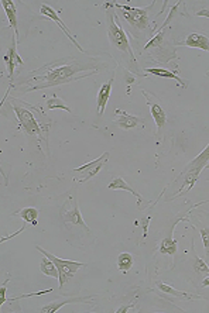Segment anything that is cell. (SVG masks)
<instances>
[{
  "mask_svg": "<svg viewBox=\"0 0 209 313\" xmlns=\"http://www.w3.org/2000/svg\"><path fill=\"white\" fill-rule=\"evenodd\" d=\"M92 68H95V64H85L74 58H65L62 61L44 65L40 69L30 72L26 79L16 84V88H23L24 89L23 92L26 93V92L46 89L50 86L69 84L72 81H78L88 76L84 75V72Z\"/></svg>",
  "mask_w": 209,
  "mask_h": 313,
  "instance_id": "1",
  "label": "cell"
},
{
  "mask_svg": "<svg viewBox=\"0 0 209 313\" xmlns=\"http://www.w3.org/2000/svg\"><path fill=\"white\" fill-rule=\"evenodd\" d=\"M104 7H106V21H107L106 33H107V40L110 43V47L122 54V62H126V65L132 72L140 74L133 49L130 47V43H129V38H127V34L124 33L122 26L117 23V16H116L113 10V3H106Z\"/></svg>",
  "mask_w": 209,
  "mask_h": 313,
  "instance_id": "2",
  "label": "cell"
},
{
  "mask_svg": "<svg viewBox=\"0 0 209 313\" xmlns=\"http://www.w3.org/2000/svg\"><path fill=\"white\" fill-rule=\"evenodd\" d=\"M59 218L62 220V224L71 236H76L78 238L92 237V230L88 227L82 219L81 210L78 208L75 195L69 196L64 205L59 209ZM82 244H85V241L82 240Z\"/></svg>",
  "mask_w": 209,
  "mask_h": 313,
  "instance_id": "3",
  "label": "cell"
},
{
  "mask_svg": "<svg viewBox=\"0 0 209 313\" xmlns=\"http://www.w3.org/2000/svg\"><path fill=\"white\" fill-rule=\"evenodd\" d=\"M208 162H209V144L205 147V150L198 154L192 161L184 168V171L181 172L180 175L177 177V179L174 180V182H177L178 179H181L182 177H184V179H182V183H181V186L178 188V193H175L174 196H172L171 199H174L175 196H180L181 193H182V190L187 188V192L188 190L192 189V186L195 185V182L198 180L200 178V174L202 172L204 168H207L208 167Z\"/></svg>",
  "mask_w": 209,
  "mask_h": 313,
  "instance_id": "4",
  "label": "cell"
},
{
  "mask_svg": "<svg viewBox=\"0 0 209 313\" xmlns=\"http://www.w3.org/2000/svg\"><path fill=\"white\" fill-rule=\"evenodd\" d=\"M156 4V1L150 3L146 9H136V7H130V6H124V4H119L116 3L114 6L117 9L122 10V16H123L126 21L132 26L134 31H144L146 29L150 27V21H149V10L153 9Z\"/></svg>",
  "mask_w": 209,
  "mask_h": 313,
  "instance_id": "5",
  "label": "cell"
},
{
  "mask_svg": "<svg viewBox=\"0 0 209 313\" xmlns=\"http://www.w3.org/2000/svg\"><path fill=\"white\" fill-rule=\"evenodd\" d=\"M38 251L43 254V256L48 257L50 260H52L54 261V264L57 266V269H58V282H59V288H62L64 285L67 284L68 281L72 278V276L75 275L76 271L79 269V268H82V267H85L84 263H78V261H69V260H62V258H58L57 256H54V254H51V253H48L46 251L43 247L40 246H36Z\"/></svg>",
  "mask_w": 209,
  "mask_h": 313,
  "instance_id": "6",
  "label": "cell"
},
{
  "mask_svg": "<svg viewBox=\"0 0 209 313\" xmlns=\"http://www.w3.org/2000/svg\"><path fill=\"white\" fill-rule=\"evenodd\" d=\"M11 107L14 110V114L19 120L20 127L23 129V132L27 134V135H36V137H41L43 134V127L41 124L38 123L37 119L34 117L33 112H30V107H21L19 104L14 102H11Z\"/></svg>",
  "mask_w": 209,
  "mask_h": 313,
  "instance_id": "7",
  "label": "cell"
},
{
  "mask_svg": "<svg viewBox=\"0 0 209 313\" xmlns=\"http://www.w3.org/2000/svg\"><path fill=\"white\" fill-rule=\"evenodd\" d=\"M107 160H109V152H104L99 158H96V160H94V161L88 162V164L82 165V167H78V168H75L74 171L81 172L82 175H81V177H76V178H74V179H75L76 182H81V183L91 180L94 177H95L96 174H99V172H101V170L104 168V165L106 164Z\"/></svg>",
  "mask_w": 209,
  "mask_h": 313,
  "instance_id": "8",
  "label": "cell"
},
{
  "mask_svg": "<svg viewBox=\"0 0 209 313\" xmlns=\"http://www.w3.org/2000/svg\"><path fill=\"white\" fill-rule=\"evenodd\" d=\"M142 93L146 97V102L150 107V113H152L153 119L156 122V126H157V133H160L162 130V127L165 126V122H167V114H165V110L162 109L160 103H157V100L153 97L150 93H147L146 90L142 89Z\"/></svg>",
  "mask_w": 209,
  "mask_h": 313,
  "instance_id": "9",
  "label": "cell"
},
{
  "mask_svg": "<svg viewBox=\"0 0 209 313\" xmlns=\"http://www.w3.org/2000/svg\"><path fill=\"white\" fill-rule=\"evenodd\" d=\"M40 13H41L43 16H47L48 19L52 20V21H54V23L57 24L58 27H59V29L64 31V34H65V36H67V37L69 38V40H71L72 43H74V45H75V47L78 48L79 51H81V52H84V49H82V47H81V45L78 44L76 38L74 37L72 34H71V31H69V29H68L67 26H65V23H64L62 20L59 19V16H58L57 13H55V10L52 9V7H50V6H47V4H43V6H41V9H40Z\"/></svg>",
  "mask_w": 209,
  "mask_h": 313,
  "instance_id": "10",
  "label": "cell"
},
{
  "mask_svg": "<svg viewBox=\"0 0 209 313\" xmlns=\"http://www.w3.org/2000/svg\"><path fill=\"white\" fill-rule=\"evenodd\" d=\"M3 59H4L6 67H7L9 78L10 79H13V75H14V71H16L17 65H23V59L20 58L19 51H17V47H16V37H13L11 45H10L9 49L6 51Z\"/></svg>",
  "mask_w": 209,
  "mask_h": 313,
  "instance_id": "11",
  "label": "cell"
},
{
  "mask_svg": "<svg viewBox=\"0 0 209 313\" xmlns=\"http://www.w3.org/2000/svg\"><path fill=\"white\" fill-rule=\"evenodd\" d=\"M114 114L117 116V119L114 120V124L117 127L123 129V130H130V129H134V127L144 123V119L137 117V116H132V114L126 113L124 110H120V109H116Z\"/></svg>",
  "mask_w": 209,
  "mask_h": 313,
  "instance_id": "12",
  "label": "cell"
},
{
  "mask_svg": "<svg viewBox=\"0 0 209 313\" xmlns=\"http://www.w3.org/2000/svg\"><path fill=\"white\" fill-rule=\"evenodd\" d=\"M112 85H113V78H110L107 82H104V85L101 86L99 92H98V97H96V106H98V114L102 116L107 106L109 97L112 93Z\"/></svg>",
  "mask_w": 209,
  "mask_h": 313,
  "instance_id": "13",
  "label": "cell"
},
{
  "mask_svg": "<svg viewBox=\"0 0 209 313\" xmlns=\"http://www.w3.org/2000/svg\"><path fill=\"white\" fill-rule=\"evenodd\" d=\"M0 4L3 6V10L7 16L9 20V27L14 30V37H19V26H17V9H16V3L11 0H1Z\"/></svg>",
  "mask_w": 209,
  "mask_h": 313,
  "instance_id": "14",
  "label": "cell"
},
{
  "mask_svg": "<svg viewBox=\"0 0 209 313\" xmlns=\"http://www.w3.org/2000/svg\"><path fill=\"white\" fill-rule=\"evenodd\" d=\"M181 45L209 51V38L207 36H204V34H201V33H191Z\"/></svg>",
  "mask_w": 209,
  "mask_h": 313,
  "instance_id": "15",
  "label": "cell"
},
{
  "mask_svg": "<svg viewBox=\"0 0 209 313\" xmlns=\"http://www.w3.org/2000/svg\"><path fill=\"white\" fill-rule=\"evenodd\" d=\"M107 189L109 190H126V192H130V193H133L134 196L137 198V203H139L137 206H139V209L142 208L143 202H147V200L144 199L140 193H137V192H136V190H134L133 188L130 186V185H127V183H126V180H124L123 178H113V179H112V182L107 185Z\"/></svg>",
  "mask_w": 209,
  "mask_h": 313,
  "instance_id": "16",
  "label": "cell"
},
{
  "mask_svg": "<svg viewBox=\"0 0 209 313\" xmlns=\"http://www.w3.org/2000/svg\"><path fill=\"white\" fill-rule=\"evenodd\" d=\"M92 301V298H69L67 301H58V302H51V304L46 305L44 308L40 309L41 313H57L59 308L65 306L69 304H82V302H89Z\"/></svg>",
  "mask_w": 209,
  "mask_h": 313,
  "instance_id": "17",
  "label": "cell"
},
{
  "mask_svg": "<svg viewBox=\"0 0 209 313\" xmlns=\"http://www.w3.org/2000/svg\"><path fill=\"white\" fill-rule=\"evenodd\" d=\"M181 220V219H180ZM180 220H177L175 222V224L172 226L171 228V234L170 236H167L165 238H162V241L160 243V247H158V251L161 253V254H167V256H171V257H175L177 254V250H178V241L175 240V238L172 237V230L175 228L177 226V223L180 222Z\"/></svg>",
  "mask_w": 209,
  "mask_h": 313,
  "instance_id": "18",
  "label": "cell"
},
{
  "mask_svg": "<svg viewBox=\"0 0 209 313\" xmlns=\"http://www.w3.org/2000/svg\"><path fill=\"white\" fill-rule=\"evenodd\" d=\"M40 271H41L44 275L51 276V278H57L58 279V276H59L57 266L54 264L52 260H50V258L46 256L41 257V261H40Z\"/></svg>",
  "mask_w": 209,
  "mask_h": 313,
  "instance_id": "19",
  "label": "cell"
},
{
  "mask_svg": "<svg viewBox=\"0 0 209 313\" xmlns=\"http://www.w3.org/2000/svg\"><path fill=\"white\" fill-rule=\"evenodd\" d=\"M146 72H149V74H153V75L158 76V78H167V79H175L178 84H180L182 88H187L185 85V82H182L181 81V78L177 74H174L171 71H168V69H164V68H146Z\"/></svg>",
  "mask_w": 209,
  "mask_h": 313,
  "instance_id": "20",
  "label": "cell"
},
{
  "mask_svg": "<svg viewBox=\"0 0 209 313\" xmlns=\"http://www.w3.org/2000/svg\"><path fill=\"white\" fill-rule=\"evenodd\" d=\"M19 218H21L24 220V223H30L31 226H37V220H38V210L36 208H24L19 210L17 213Z\"/></svg>",
  "mask_w": 209,
  "mask_h": 313,
  "instance_id": "21",
  "label": "cell"
},
{
  "mask_svg": "<svg viewBox=\"0 0 209 313\" xmlns=\"http://www.w3.org/2000/svg\"><path fill=\"white\" fill-rule=\"evenodd\" d=\"M134 264L133 256L130 253H122L117 257V268L122 271V272H127L132 269V267Z\"/></svg>",
  "mask_w": 209,
  "mask_h": 313,
  "instance_id": "22",
  "label": "cell"
},
{
  "mask_svg": "<svg viewBox=\"0 0 209 313\" xmlns=\"http://www.w3.org/2000/svg\"><path fill=\"white\" fill-rule=\"evenodd\" d=\"M157 286H158V289H160L161 292H164V294L174 295V296L182 298V299H195V298H201V296H192V295L187 294V292H182V291H177V289L171 288L170 285L162 284V282H157Z\"/></svg>",
  "mask_w": 209,
  "mask_h": 313,
  "instance_id": "23",
  "label": "cell"
},
{
  "mask_svg": "<svg viewBox=\"0 0 209 313\" xmlns=\"http://www.w3.org/2000/svg\"><path fill=\"white\" fill-rule=\"evenodd\" d=\"M46 106H47V109L50 110H55V109H61V110H65L68 113H72L71 112V109L68 107L67 104L64 103V100L62 99H59L57 96L54 95L52 97H48L47 100H46Z\"/></svg>",
  "mask_w": 209,
  "mask_h": 313,
  "instance_id": "24",
  "label": "cell"
},
{
  "mask_svg": "<svg viewBox=\"0 0 209 313\" xmlns=\"http://www.w3.org/2000/svg\"><path fill=\"white\" fill-rule=\"evenodd\" d=\"M192 253H194V269H195V272L197 274H200V275H209V267L205 264V261L198 257V254L195 253V248H192Z\"/></svg>",
  "mask_w": 209,
  "mask_h": 313,
  "instance_id": "25",
  "label": "cell"
},
{
  "mask_svg": "<svg viewBox=\"0 0 209 313\" xmlns=\"http://www.w3.org/2000/svg\"><path fill=\"white\" fill-rule=\"evenodd\" d=\"M200 233H201V237H202V241H204L205 253H207V256L209 257V227L201 228Z\"/></svg>",
  "mask_w": 209,
  "mask_h": 313,
  "instance_id": "26",
  "label": "cell"
},
{
  "mask_svg": "<svg viewBox=\"0 0 209 313\" xmlns=\"http://www.w3.org/2000/svg\"><path fill=\"white\" fill-rule=\"evenodd\" d=\"M52 292V289H46V291H40V292H34V294H26L16 296V298H10L9 301H19V299H24V298H31V296H40V295H46Z\"/></svg>",
  "mask_w": 209,
  "mask_h": 313,
  "instance_id": "27",
  "label": "cell"
},
{
  "mask_svg": "<svg viewBox=\"0 0 209 313\" xmlns=\"http://www.w3.org/2000/svg\"><path fill=\"white\" fill-rule=\"evenodd\" d=\"M7 284H9V279L4 282V284L1 285V288H0V305H3L7 299H6V291H7Z\"/></svg>",
  "mask_w": 209,
  "mask_h": 313,
  "instance_id": "28",
  "label": "cell"
},
{
  "mask_svg": "<svg viewBox=\"0 0 209 313\" xmlns=\"http://www.w3.org/2000/svg\"><path fill=\"white\" fill-rule=\"evenodd\" d=\"M24 228H26V224H24V226H23V227L20 228V230H17V231H16V233H13V234H10V236H6V237H3V238H1V243H4V241H6V240H9V238L16 237V236H17V234H20V233H21V231H23V230H24Z\"/></svg>",
  "mask_w": 209,
  "mask_h": 313,
  "instance_id": "29",
  "label": "cell"
},
{
  "mask_svg": "<svg viewBox=\"0 0 209 313\" xmlns=\"http://www.w3.org/2000/svg\"><path fill=\"white\" fill-rule=\"evenodd\" d=\"M197 16H198V17H207V19H209V10L201 9L200 11H197Z\"/></svg>",
  "mask_w": 209,
  "mask_h": 313,
  "instance_id": "30",
  "label": "cell"
},
{
  "mask_svg": "<svg viewBox=\"0 0 209 313\" xmlns=\"http://www.w3.org/2000/svg\"><path fill=\"white\" fill-rule=\"evenodd\" d=\"M133 306H134V302H130V304L127 305V306H123V308H119V309H117L116 312H117V313L129 312V309H130V308H133Z\"/></svg>",
  "mask_w": 209,
  "mask_h": 313,
  "instance_id": "31",
  "label": "cell"
},
{
  "mask_svg": "<svg viewBox=\"0 0 209 313\" xmlns=\"http://www.w3.org/2000/svg\"><path fill=\"white\" fill-rule=\"evenodd\" d=\"M202 286H204V288H207V286H209V275L207 276V278H205V279H204V281H202Z\"/></svg>",
  "mask_w": 209,
  "mask_h": 313,
  "instance_id": "32",
  "label": "cell"
},
{
  "mask_svg": "<svg viewBox=\"0 0 209 313\" xmlns=\"http://www.w3.org/2000/svg\"><path fill=\"white\" fill-rule=\"evenodd\" d=\"M208 202H209V199L208 200H204V202H201V203H198V205H194V206H192V208L190 209V212L192 210V209H195V208H198V206H201L202 203H208Z\"/></svg>",
  "mask_w": 209,
  "mask_h": 313,
  "instance_id": "33",
  "label": "cell"
},
{
  "mask_svg": "<svg viewBox=\"0 0 209 313\" xmlns=\"http://www.w3.org/2000/svg\"><path fill=\"white\" fill-rule=\"evenodd\" d=\"M207 168H209V165H208V167H207Z\"/></svg>",
  "mask_w": 209,
  "mask_h": 313,
  "instance_id": "34",
  "label": "cell"
}]
</instances>
